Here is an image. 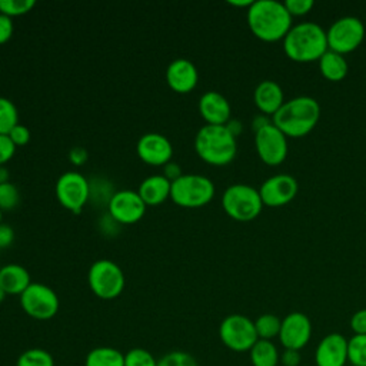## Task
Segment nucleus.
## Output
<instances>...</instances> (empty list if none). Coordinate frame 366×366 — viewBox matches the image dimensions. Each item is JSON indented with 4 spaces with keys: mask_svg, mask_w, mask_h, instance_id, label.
<instances>
[{
    "mask_svg": "<svg viewBox=\"0 0 366 366\" xmlns=\"http://www.w3.org/2000/svg\"><path fill=\"white\" fill-rule=\"evenodd\" d=\"M246 20L252 34L266 43L283 40L293 26V17L285 4L276 0L253 1L246 11Z\"/></svg>",
    "mask_w": 366,
    "mask_h": 366,
    "instance_id": "f257e3e1",
    "label": "nucleus"
},
{
    "mask_svg": "<svg viewBox=\"0 0 366 366\" xmlns=\"http://www.w3.org/2000/svg\"><path fill=\"white\" fill-rule=\"evenodd\" d=\"M320 119V104L310 96H297L283 103L272 116L273 124L286 137H303L309 134Z\"/></svg>",
    "mask_w": 366,
    "mask_h": 366,
    "instance_id": "f03ea898",
    "label": "nucleus"
},
{
    "mask_svg": "<svg viewBox=\"0 0 366 366\" xmlns=\"http://www.w3.org/2000/svg\"><path fill=\"white\" fill-rule=\"evenodd\" d=\"M327 50L326 30L313 21L292 26L283 39V51L296 63L319 61Z\"/></svg>",
    "mask_w": 366,
    "mask_h": 366,
    "instance_id": "7ed1b4c3",
    "label": "nucleus"
},
{
    "mask_svg": "<svg viewBox=\"0 0 366 366\" xmlns=\"http://www.w3.org/2000/svg\"><path fill=\"white\" fill-rule=\"evenodd\" d=\"M194 150L207 164L226 166L234 159L237 143L224 124H206L196 133Z\"/></svg>",
    "mask_w": 366,
    "mask_h": 366,
    "instance_id": "20e7f679",
    "label": "nucleus"
},
{
    "mask_svg": "<svg viewBox=\"0 0 366 366\" xmlns=\"http://www.w3.org/2000/svg\"><path fill=\"white\" fill-rule=\"evenodd\" d=\"M222 206L226 214L233 220L252 222L260 214L263 202L259 189L244 183H234L223 192Z\"/></svg>",
    "mask_w": 366,
    "mask_h": 366,
    "instance_id": "39448f33",
    "label": "nucleus"
},
{
    "mask_svg": "<svg viewBox=\"0 0 366 366\" xmlns=\"http://www.w3.org/2000/svg\"><path fill=\"white\" fill-rule=\"evenodd\" d=\"M213 196V182L202 174H182L170 186V199L180 207L197 209L206 206Z\"/></svg>",
    "mask_w": 366,
    "mask_h": 366,
    "instance_id": "423d86ee",
    "label": "nucleus"
},
{
    "mask_svg": "<svg viewBox=\"0 0 366 366\" xmlns=\"http://www.w3.org/2000/svg\"><path fill=\"white\" fill-rule=\"evenodd\" d=\"M87 282L92 292L104 300L117 297L124 289V274L120 266L112 260H96L87 274Z\"/></svg>",
    "mask_w": 366,
    "mask_h": 366,
    "instance_id": "0eeeda50",
    "label": "nucleus"
},
{
    "mask_svg": "<svg viewBox=\"0 0 366 366\" xmlns=\"http://www.w3.org/2000/svg\"><path fill=\"white\" fill-rule=\"evenodd\" d=\"M366 29L360 19L355 16H345L335 20L326 30L327 49L339 54L355 51L365 40Z\"/></svg>",
    "mask_w": 366,
    "mask_h": 366,
    "instance_id": "6e6552de",
    "label": "nucleus"
},
{
    "mask_svg": "<svg viewBox=\"0 0 366 366\" xmlns=\"http://www.w3.org/2000/svg\"><path fill=\"white\" fill-rule=\"evenodd\" d=\"M219 337L233 352H249L259 340L254 322L244 315H229L219 326Z\"/></svg>",
    "mask_w": 366,
    "mask_h": 366,
    "instance_id": "1a4fd4ad",
    "label": "nucleus"
},
{
    "mask_svg": "<svg viewBox=\"0 0 366 366\" xmlns=\"http://www.w3.org/2000/svg\"><path fill=\"white\" fill-rule=\"evenodd\" d=\"M21 309L33 319L49 320L59 310V297L56 292L43 283H30L20 295Z\"/></svg>",
    "mask_w": 366,
    "mask_h": 366,
    "instance_id": "9d476101",
    "label": "nucleus"
},
{
    "mask_svg": "<svg viewBox=\"0 0 366 366\" xmlns=\"http://www.w3.org/2000/svg\"><path fill=\"white\" fill-rule=\"evenodd\" d=\"M254 147L259 159L267 166H279L287 157V137L272 123L254 132Z\"/></svg>",
    "mask_w": 366,
    "mask_h": 366,
    "instance_id": "9b49d317",
    "label": "nucleus"
},
{
    "mask_svg": "<svg viewBox=\"0 0 366 366\" xmlns=\"http://www.w3.org/2000/svg\"><path fill=\"white\" fill-rule=\"evenodd\" d=\"M56 196L63 207L80 213L90 197V183L77 172H66L57 179Z\"/></svg>",
    "mask_w": 366,
    "mask_h": 366,
    "instance_id": "f8f14e48",
    "label": "nucleus"
},
{
    "mask_svg": "<svg viewBox=\"0 0 366 366\" xmlns=\"http://www.w3.org/2000/svg\"><path fill=\"white\" fill-rule=\"evenodd\" d=\"M299 192V183L292 174L280 173L266 179L259 187L263 206L282 207L290 203Z\"/></svg>",
    "mask_w": 366,
    "mask_h": 366,
    "instance_id": "ddd939ff",
    "label": "nucleus"
},
{
    "mask_svg": "<svg viewBox=\"0 0 366 366\" xmlns=\"http://www.w3.org/2000/svg\"><path fill=\"white\" fill-rule=\"evenodd\" d=\"M109 214L119 224H133L146 213V203L137 192L119 190L114 192L107 203Z\"/></svg>",
    "mask_w": 366,
    "mask_h": 366,
    "instance_id": "4468645a",
    "label": "nucleus"
},
{
    "mask_svg": "<svg viewBox=\"0 0 366 366\" xmlns=\"http://www.w3.org/2000/svg\"><path fill=\"white\" fill-rule=\"evenodd\" d=\"M312 337V322L302 312H292L282 319L279 340L285 349L300 350Z\"/></svg>",
    "mask_w": 366,
    "mask_h": 366,
    "instance_id": "2eb2a0df",
    "label": "nucleus"
},
{
    "mask_svg": "<svg viewBox=\"0 0 366 366\" xmlns=\"http://www.w3.org/2000/svg\"><path fill=\"white\" fill-rule=\"evenodd\" d=\"M137 156L150 166H164L173 156V147L169 139L160 133L143 134L136 146Z\"/></svg>",
    "mask_w": 366,
    "mask_h": 366,
    "instance_id": "dca6fc26",
    "label": "nucleus"
},
{
    "mask_svg": "<svg viewBox=\"0 0 366 366\" xmlns=\"http://www.w3.org/2000/svg\"><path fill=\"white\" fill-rule=\"evenodd\" d=\"M316 366H346L347 339L340 333L326 335L315 350Z\"/></svg>",
    "mask_w": 366,
    "mask_h": 366,
    "instance_id": "f3484780",
    "label": "nucleus"
},
{
    "mask_svg": "<svg viewBox=\"0 0 366 366\" xmlns=\"http://www.w3.org/2000/svg\"><path fill=\"white\" fill-rule=\"evenodd\" d=\"M199 80L196 66L183 57L173 60L166 69V81L169 87L177 93L192 92Z\"/></svg>",
    "mask_w": 366,
    "mask_h": 366,
    "instance_id": "a211bd4d",
    "label": "nucleus"
},
{
    "mask_svg": "<svg viewBox=\"0 0 366 366\" xmlns=\"http://www.w3.org/2000/svg\"><path fill=\"white\" fill-rule=\"evenodd\" d=\"M199 112L207 124H226L230 120V104L219 92L209 90L199 99Z\"/></svg>",
    "mask_w": 366,
    "mask_h": 366,
    "instance_id": "6ab92c4d",
    "label": "nucleus"
},
{
    "mask_svg": "<svg viewBox=\"0 0 366 366\" xmlns=\"http://www.w3.org/2000/svg\"><path fill=\"white\" fill-rule=\"evenodd\" d=\"M253 102L262 114L273 116L283 106L285 94L279 83L274 80H263L253 92Z\"/></svg>",
    "mask_w": 366,
    "mask_h": 366,
    "instance_id": "aec40b11",
    "label": "nucleus"
},
{
    "mask_svg": "<svg viewBox=\"0 0 366 366\" xmlns=\"http://www.w3.org/2000/svg\"><path fill=\"white\" fill-rule=\"evenodd\" d=\"M170 186L172 182L163 174H153L140 183L137 193L146 206H157L170 197Z\"/></svg>",
    "mask_w": 366,
    "mask_h": 366,
    "instance_id": "412c9836",
    "label": "nucleus"
},
{
    "mask_svg": "<svg viewBox=\"0 0 366 366\" xmlns=\"http://www.w3.org/2000/svg\"><path fill=\"white\" fill-rule=\"evenodd\" d=\"M31 283L26 267L9 263L0 269V286L6 295H21Z\"/></svg>",
    "mask_w": 366,
    "mask_h": 366,
    "instance_id": "4be33fe9",
    "label": "nucleus"
},
{
    "mask_svg": "<svg viewBox=\"0 0 366 366\" xmlns=\"http://www.w3.org/2000/svg\"><path fill=\"white\" fill-rule=\"evenodd\" d=\"M319 70L320 74L329 81H340L346 77L349 66L343 54L327 50L319 59Z\"/></svg>",
    "mask_w": 366,
    "mask_h": 366,
    "instance_id": "5701e85b",
    "label": "nucleus"
},
{
    "mask_svg": "<svg viewBox=\"0 0 366 366\" xmlns=\"http://www.w3.org/2000/svg\"><path fill=\"white\" fill-rule=\"evenodd\" d=\"M249 355L253 366H277L280 363V353L272 340L259 339Z\"/></svg>",
    "mask_w": 366,
    "mask_h": 366,
    "instance_id": "b1692460",
    "label": "nucleus"
},
{
    "mask_svg": "<svg viewBox=\"0 0 366 366\" xmlns=\"http://www.w3.org/2000/svg\"><path fill=\"white\" fill-rule=\"evenodd\" d=\"M84 366H124V355L110 346L94 347L87 353Z\"/></svg>",
    "mask_w": 366,
    "mask_h": 366,
    "instance_id": "393cba45",
    "label": "nucleus"
},
{
    "mask_svg": "<svg viewBox=\"0 0 366 366\" xmlns=\"http://www.w3.org/2000/svg\"><path fill=\"white\" fill-rule=\"evenodd\" d=\"M253 322H254V329L259 339L272 340L274 337H279L282 319H279L276 315L264 313V315H260Z\"/></svg>",
    "mask_w": 366,
    "mask_h": 366,
    "instance_id": "a878e982",
    "label": "nucleus"
},
{
    "mask_svg": "<svg viewBox=\"0 0 366 366\" xmlns=\"http://www.w3.org/2000/svg\"><path fill=\"white\" fill-rule=\"evenodd\" d=\"M16 366H54V359L47 350L33 347L24 350L19 356Z\"/></svg>",
    "mask_w": 366,
    "mask_h": 366,
    "instance_id": "bb28decb",
    "label": "nucleus"
},
{
    "mask_svg": "<svg viewBox=\"0 0 366 366\" xmlns=\"http://www.w3.org/2000/svg\"><path fill=\"white\" fill-rule=\"evenodd\" d=\"M347 362L350 366H366V335H353L347 340Z\"/></svg>",
    "mask_w": 366,
    "mask_h": 366,
    "instance_id": "cd10ccee",
    "label": "nucleus"
},
{
    "mask_svg": "<svg viewBox=\"0 0 366 366\" xmlns=\"http://www.w3.org/2000/svg\"><path fill=\"white\" fill-rule=\"evenodd\" d=\"M19 124V112L14 103L0 96V134H9Z\"/></svg>",
    "mask_w": 366,
    "mask_h": 366,
    "instance_id": "c85d7f7f",
    "label": "nucleus"
},
{
    "mask_svg": "<svg viewBox=\"0 0 366 366\" xmlns=\"http://www.w3.org/2000/svg\"><path fill=\"white\" fill-rule=\"evenodd\" d=\"M36 6L34 0H0V13L9 17L21 16Z\"/></svg>",
    "mask_w": 366,
    "mask_h": 366,
    "instance_id": "c756f323",
    "label": "nucleus"
},
{
    "mask_svg": "<svg viewBox=\"0 0 366 366\" xmlns=\"http://www.w3.org/2000/svg\"><path fill=\"white\" fill-rule=\"evenodd\" d=\"M124 366H157V360L149 350L134 347L124 355Z\"/></svg>",
    "mask_w": 366,
    "mask_h": 366,
    "instance_id": "7c9ffc66",
    "label": "nucleus"
},
{
    "mask_svg": "<svg viewBox=\"0 0 366 366\" xmlns=\"http://www.w3.org/2000/svg\"><path fill=\"white\" fill-rule=\"evenodd\" d=\"M157 366H199L196 359L183 350H173L157 360Z\"/></svg>",
    "mask_w": 366,
    "mask_h": 366,
    "instance_id": "2f4dec72",
    "label": "nucleus"
},
{
    "mask_svg": "<svg viewBox=\"0 0 366 366\" xmlns=\"http://www.w3.org/2000/svg\"><path fill=\"white\" fill-rule=\"evenodd\" d=\"M19 190L10 183H0V209L1 210H13L19 204Z\"/></svg>",
    "mask_w": 366,
    "mask_h": 366,
    "instance_id": "473e14b6",
    "label": "nucleus"
},
{
    "mask_svg": "<svg viewBox=\"0 0 366 366\" xmlns=\"http://www.w3.org/2000/svg\"><path fill=\"white\" fill-rule=\"evenodd\" d=\"M286 10L292 17H302L312 11L315 3L313 0H286L283 1Z\"/></svg>",
    "mask_w": 366,
    "mask_h": 366,
    "instance_id": "72a5a7b5",
    "label": "nucleus"
},
{
    "mask_svg": "<svg viewBox=\"0 0 366 366\" xmlns=\"http://www.w3.org/2000/svg\"><path fill=\"white\" fill-rule=\"evenodd\" d=\"M16 152V144L10 140L7 134H0V166L6 164Z\"/></svg>",
    "mask_w": 366,
    "mask_h": 366,
    "instance_id": "f704fd0d",
    "label": "nucleus"
},
{
    "mask_svg": "<svg viewBox=\"0 0 366 366\" xmlns=\"http://www.w3.org/2000/svg\"><path fill=\"white\" fill-rule=\"evenodd\" d=\"M349 325L353 335H366V309L355 312L350 317Z\"/></svg>",
    "mask_w": 366,
    "mask_h": 366,
    "instance_id": "c9c22d12",
    "label": "nucleus"
},
{
    "mask_svg": "<svg viewBox=\"0 0 366 366\" xmlns=\"http://www.w3.org/2000/svg\"><path fill=\"white\" fill-rule=\"evenodd\" d=\"M7 136L10 137V140H11L16 146H24V144H27L29 140H30V132H29V129H27L26 126H23V124L14 126V127L10 130V133H9Z\"/></svg>",
    "mask_w": 366,
    "mask_h": 366,
    "instance_id": "e433bc0d",
    "label": "nucleus"
},
{
    "mask_svg": "<svg viewBox=\"0 0 366 366\" xmlns=\"http://www.w3.org/2000/svg\"><path fill=\"white\" fill-rule=\"evenodd\" d=\"M13 34V21L11 17L0 13V44L6 43Z\"/></svg>",
    "mask_w": 366,
    "mask_h": 366,
    "instance_id": "4c0bfd02",
    "label": "nucleus"
},
{
    "mask_svg": "<svg viewBox=\"0 0 366 366\" xmlns=\"http://www.w3.org/2000/svg\"><path fill=\"white\" fill-rule=\"evenodd\" d=\"M280 363L283 366H299L300 352L299 350H292V349H285L283 353L280 355Z\"/></svg>",
    "mask_w": 366,
    "mask_h": 366,
    "instance_id": "58836bf2",
    "label": "nucleus"
},
{
    "mask_svg": "<svg viewBox=\"0 0 366 366\" xmlns=\"http://www.w3.org/2000/svg\"><path fill=\"white\" fill-rule=\"evenodd\" d=\"M14 240V230L10 224L0 223V249L7 247Z\"/></svg>",
    "mask_w": 366,
    "mask_h": 366,
    "instance_id": "ea45409f",
    "label": "nucleus"
},
{
    "mask_svg": "<svg viewBox=\"0 0 366 366\" xmlns=\"http://www.w3.org/2000/svg\"><path fill=\"white\" fill-rule=\"evenodd\" d=\"M69 159L74 166H81L87 160V152L83 147H73L69 153Z\"/></svg>",
    "mask_w": 366,
    "mask_h": 366,
    "instance_id": "a19ab883",
    "label": "nucleus"
},
{
    "mask_svg": "<svg viewBox=\"0 0 366 366\" xmlns=\"http://www.w3.org/2000/svg\"><path fill=\"white\" fill-rule=\"evenodd\" d=\"M163 176H164L167 180H170V182L176 180L177 177L182 176L180 166H179L177 163H174V162L170 160L169 163H166V164L163 166Z\"/></svg>",
    "mask_w": 366,
    "mask_h": 366,
    "instance_id": "79ce46f5",
    "label": "nucleus"
},
{
    "mask_svg": "<svg viewBox=\"0 0 366 366\" xmlns=\"http://www.w3.org/2000/svg\"><path fill=\"white\" fill-rule=\"evenodd\" d=\"M269 123H272V119H267L266 114H257V116L252 120V127H253L254 132H257V130H260L262 127L267 126Z\"/></svg>",
    "mask_w": 366,
    "mask_h": 366,
    "instance_id": "37998d69",
    "label": "nucleus"
},
{
    "mask_svg": "<svg viewBox=\"0 0 366 366\" xmlns=\"http://www.w3.org/2000/svg\"><path fill=\"white\" fill-rule=\"evenodd\" d=\"M224 126L227 127V130H229L234 137H237V136L240 134V132H242V123H240L239 120H236V119H230Z\"/></svg>",
    "mask_w": 366,
    "mask_h": 366,
    "instance_id": "c03bdc74",
    "label": "nucleus"
},
{
    "mask_svg": "<svg viewBox=\"0 0 366 366\" xmlns=\"http://www.w3.org/2000/svg\"><path fill=\"white\" fill-rule=\"evenodd\" d=\"M252 3H253V0H242V1H239V0H229V4H232L234 7H246V9H249L252 6Z\"/></svg>",
    "mask_w": 366,
    "mask_h": 366,
    "instance_id": "a18cd8bd",
    "label": "nucleus"
},
{
    "mask_svg": "<svg viewBox=\"0 0 366 366\" xmlns=\"http://www.w3.org/2000/svg\"><path fill=\"white\" fill-rule=\"evenodd\" d=\"M9 182V172L4 166H0V183Z\"/></svg>",
    "mask_w": 366,
    "mask_h": 366,
    "instance_id": "49530a36",
    "label": "nucleus"
},
{
    "mask_svg": "<svg viewBox=\"0 0 366 366\" xmlns=\"http://www.w3.org/2000/svg\"><path fill=\"white\" fill-rule=\"evenodd\" d=\"M4 297H6V292L1 289V286H0V303L4 300Z\"/></svg>",
    "mask_w": 366,
    "mask_h": 366,
    "instance_id": "de8ad7c7",
    "label": "nucleus"
},
{
    "mask_svg": "<svg viewBox=\"0 0 366 366\" xmlns=\"http://www.w3.org/2000/svg\"><path fill=\"white\" fill-rule=\"evenodd\" d=\"M1 217H3V210L0 209V223H1Z\"/></svg>",
    "mask_w": 366,
    "mask_h": 366,
    "instance_id": "09e8293b",
    "label": "nucleus"
}]
</instances>
